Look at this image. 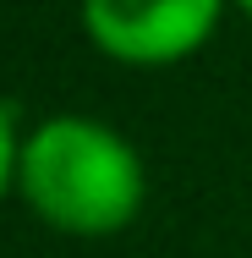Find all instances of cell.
Segmentation results:
<instances>
[{
	"instance_id": "cell-1",
	"label": "cell",
	"mask_w": 252,
	"mask_h": 258,
	"mask_svg": "<svg viewBox=\"0 0 252 258\" xmlns=\"http://www.w3.org/2000/svg\"><path fill=\"white\" fill-rule=\"evenodd\" d=\"M22 187L66 231H115L143 198L137 154L99 121H44L22 149Z\"/></svg>"
},
{
	"instance_id": "cell-2",
	"label": "cell",
	"mask_w": 252,
	"mask_h": 258,
	"mask_svg": "<svg viewBox=\"0 0 252 258\" xmlns=\"http://www.w3.org/2000/svg\"><path fill=\"white\" fill-rule=\"evenodd\" d=\"M82 22L94 28L110 55L121 60H170V55L192 50L208 22H214V0H159V6H88Z\"/></svg>"
},
{
	"instance_id": "cell-3",
	"label": "cell",
	"mask_w": 252,
	"mask_h": 258,
	"mask_svg": "<svg viewBox=\"0 0 252 258\" xmlns=\"http://www.w3.org/2000/svg\"><path fill=\"white\" fill-rule=\"evenodd\" d=\"M6 170H11V104H0V187H6Z\"/></svg>"
}]
</instances>
